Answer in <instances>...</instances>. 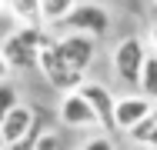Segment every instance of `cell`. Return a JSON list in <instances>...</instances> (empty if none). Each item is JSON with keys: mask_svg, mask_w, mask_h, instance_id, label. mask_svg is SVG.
I'll list each match as a JSON object with an SVG mask.
<instances>
[{"mask_svg": "<svg viewBox=\"0 0 157 150\" xmlns=\"http://www.w3.org/2000/svg\"><path fill=\"white\" fill-rule=\"evenodd\" d=\"M74 10V0H40V24L50 27H63V20L70 17Z\"/></svg>", "mask_w": 157, "mask_h": 150, "instance_id": "obj_12", "label": "cell"}, {"mask_svg": "<svg viewBox=\"0 0 157 150\" xmlns=\"http://www.w3.org/2000/svg\"><path fill=\"white\" fill-rule=\"evenodd\" d=\"M13 107H20V90L7 80V84H0V120L7 117Z\"/></svg>", "mask_w": 157, "mask_h": 150, "instance_id": "obj_15", "label": "cell"}, {"mask_svg": "<svg viewBox=\"0 0 157 150\" xmlns=\"http://www.w3.org/2000/svg\"><path fill=\"white\" fill-rule=\"evenodd\" d=\"M63 30L67 33L90 37V40H100L110 30V10L100 7V3H74L70 17L63 20Z\"/></svg>", "mask_w": 157, "mask_h": 150, "instance_id": "obj_4", "label": "cell"}, {"mask_svg": "<svg viewBox=\"0 0 157 150\" xmlns=\"http://www.w3.org/2000/svg\"><path fill=\"white\" fill-rule=\"evenodd\" d=\"M33 150H63V137H60V130L44 127V130L37 133V140H33Z\"/></svg>", "mask_w": 157, "mask_h": 150, "instance_id": "obj_14", "label": "cell"}, {"mask_svg": "<svg viewBox=\"0 0 157 150\" xmlns=\"http://www.w3.org/2000/svg\"><path fill=\"white\" fill-rule=\"evenodd\" d=\"M40 130H44V127L37 123V107H30V103L13 107L7 117L0 120V133H3V144H7V147L30 144V140H37Z\"/></svg>", "mask_w": 157, "mask_h": 150, "instance_id": "obj_5", "label": "cell"}, {"mask_svg": "<svg viewBox=\"0 0 157 150\" xmlns=\"http://www.w3.org/2000/svg\"><path fill=\"white\" fill-rule=\"evenodd\" d=\"M151 110H154V103H151L147 97H140V93H124V97H117V107H114V130H117V133H130Z\"/></svg>", "mask_w": 157, "mask_h": 150, "instance_id": "obj_9", "label": "cell"}, {"mask_svg": "<svg viewBox=\"0 0 157 150\" xmlns=\"http://www.w3.org/2000/svg\"><path fill=\"white\" fill-rule=\"evenodd\" d=\"M54 43H57V37H50V40H47V47L40 50L37 70L44 73V80H47L54 90H60V97H63V93H77V90H80V84H84L87 77L74 73V70H70V67L57 57V47H54Z\"/></svg>", "mask_w": 157, "mask_h": 150, "instance_id": "obj_3", "label": "cell"}, {"mask_svg": "<svg viewBox=\"0 0 157 150\" xmlns=\"http://www.w3.org/2000/svg\"><path fill=\"white\" fill-rule=\"evenodd\" d=\"M147 57H151V50H147L144 37L130 33V37H124V40H117V47H114V54H110V67H114V73H117L121 84L140 87V73H144Z\"/></svg>", "mask_w": 157, "mask_h": 150, "instance_id": "obj_2", "label": "cell"}, {"mask_svg": "<svg viewBox=\"0 0 157 150\" xmlns=\"http://www.w3.org/2000/svg\"><path fill=\"white\" fill-rule=\"evenodd\" d=\"M0 150H7V144H3V133H0Z\"/></svg>", "mask_w": 157, "mask_h": 150, "instance_id": "obj_19", "label": "cell"}, {"mask_svg": "<svg viewBox=\"0 0 157 150\" xmlns=\"http://www.w3.org/2000/svg\"><path fill=\"white\" fill-rule=\"evenodd\" d=\"M77 93L90 103V110H94L100 130H104V133H117V130H114V107H117V97L110 93V87L100 84V80H84Z\"/></svg>", "mask_w": 157, "mask_h": 150, "instance_id": "obj_7", "label": "cell"}, {"mask_svg": "<svg viewBox=\"0 0 157 150\" xmlns=\"http://www.w3.org/2000/svg\"><path fill=\"white\" fill-rule=\"evenodd\" d=\"M57 57L80 77H87V70L94 67V57H97V40L90 37H80V33H60L57 37Z\"/></svg>", "mask_w": 157, "mask_h": 150, "instance_id": "obj_6", "label": "cell"}, {"mask_svg": "<svg viewBox=\"0 0 157 150\" xmlns=\"http://www.w3.org/2000/svg\"><path fill=\"white\" fill-rule=\"evenodd\" d=\"M57 120H60V127H67V130H94V127H100L97 117H94V110H90V103L80 93H63L60 97Z\"/></svg>", "mask_w": 157, "mask_h": 150, "instance_id": "obj_8", "label": "cell"}, {"mask_svg": "<svg viewBox=\"0 0 157 150\" xmlns=\"http://www.w3.org/2000/svg\"><path fill=\"white\" fill-rule=\"evenodd\" d=\"M0 17H3V3H0Z\"/></svg>", "mask_w": 157, "mask_h": 150, "instance_id": "obj_21", "label": "cell"}, {"mask_svg": "<svg viewBox=\"0 0 157 150\" xmlns=\"http://www.w3.org/2000/svg\"><path fill=\"white\" fill-rule=\"evenodd\" d=\"M140 97H147L151 103L157 100V57L151 54L147 57V63H144V73H140Z\"/></svg>", "mask_w": 157, "mask_h": 150, "instance_id": "obj_13", "label": "cell"}, {"mask_svg": "<svg viewBox=\"0 0 157 150\" xmlns=\"http://www.w3.org/2000/svg\"><path fill=\"white\" fill-rule=\"evenodd\" d=\"M77 150H117V144L110 140V133H94L87 144H80Z\"/></svg>", "mask_w": 157, "mask_h": 150, "instance_id": "obj_16", "label": "cell"}, {"mask_svg": "<svg viewBox=\"0 0 157 150\" xmlns=\"http://www.w3.org/2000/svg\"><path fill=\"white\" fill-rule=\"evenodd\" d=\"M3 13L17 20V27H44L40 24V0H10L3 3Z\"/></svg>", "mask_w": 157, "mask_h": 150, "instance_id": "obj_10", "label": "cell"}, {"mask_svg": "<svg viewBox=\"0 0 157 150\" xmlns=\"http://www.w3.org/2000/svg\"><path fill=\"white\" fill-rule=\"evenodd\" d=\"M54 33L47 27H13L0 40V54L10 63V70H37L40 50L47 47Z\"/></svg>", "mask_w": 157, "mask_h": 150, "instance_id": "obj_1", "label": "cell"}, {"mask_svg": "<svg viewBox=\"0 0 157 150\" xmlns=\"http://www.w3.org/2000/svg\"><path fill=\"white\" fill-rule=\"evenodd\" d=\"M151 13H154V24H157V3H154V10H151Z\"/></svg>", "mask_w": 157, "mask_h": 150, "instance_id": "obj_20", "label": "cell"}, {"mask_svg": "<svg viewBox=\"0 0 157 150\" xmlns=\"http://www.w3.org/2000/svg\"><path fill=\"white\" fill-rule=\"evenodd\" d=\"M147 43H151V54L157 57V24H151V30H147Z\"/></svg>", "mask_w": 157, "mask_h": 150, "instance_id": "obj_17", "label": "cell"}, {"mask_svg": "<svg viewBox=\"0 0 157 150\" xmlns=\"http://www.w3.org/2000/svg\"><path fill=\"white\" fill-rule=\"evenodd\" d=\"M127 137L137 144V150H157V103H154V110L140 120Z\"/></svg>", "mask_w": 157, "mask_h": 150, "instance_id": "obj_11", "label": "cell"}, {"mask_svg": "<svg viewBox=\"0 0 157 150\" xmlns=\"http://www.w3.org/2000/svg\"><path fill=\"white\" fill-rule=\"evenodd\" d=\"M10 73H13V70H10V63H7L3 54H0V84H7V80H10Z\"/></svg>", "mask_w": 157, "mask_h": 150, "instance_id": "obj_18", "label": "cell"}]
</instances>
